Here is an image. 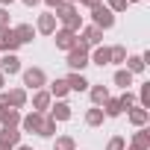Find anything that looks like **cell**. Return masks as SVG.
Instances as JSON below:
<instances>
[{
    "instance_id": "obj_1",
    "label": "cell",
    "mask_w": 150,
    "mask_h": 150,
    "mask_svg": "<svg viewBox=\"0 0 150 150\" xmlns=\"http://www.w3.org/2000/svg\"><path fill=\"white\" fill-rule=\"evenodd\" d=\"M53 15L62 24V30H68V33H80L83 30V15L77 12V3H62L59 9H53Z\"/></svg>"
},
{
    "instance_id": "obj_2",
    "label": "cell",
    "mask_w": 150,
    "mask_h": 150,
    "mask_svg": "<svg viewBox=\"0 0 150 150\" xmlns=\"http://www.w3.org/2000/svg\"><path fill=\"white\" fill-rule=\"evenodd\" d=\"M21 77H24L21 88H27V91H38V88L47 86V74L41 68H21Z\"/></svg>"
},
{
    "instance_id": "obj_3",
    "label": "cell",
    "mask_w": 150,
    "mask_h": 150,
    "mask_svg": "<svg viewBox=\"0 0 150 150\" xmlns=\"http://www.w3.org/2000/svg\"><path fill=\"white\" fill-rule=\"evenodd\" d=\"M88 53H91V50H88V47H83V44L77 41V47L68 50V59H65V62H68V68H71V71H77V74H83V71L91 65V62H88Z\"/></svg>"
},
{
    "instance_id": "obj_4",
    "label": "cell",
    "mask_w": 150,
    "mask_h": 150,
    "mask_svg": "<svg viewBox=\"0 0 150 150\" xmlns=\"http://www.w3.org/2000/svg\"><path fill=\"white\" fill-rule=\"evenodd\" d=\"M77 41H80L83 47H88V50H91V47H100V41H103V30H97L94 24H91V27H83V30L77 33Z\"/></svg>"
},
{
    "instance_id": "obj_5",
    "label": "cell",
    "mask_w": 150,
    "mask_h": 150,
    "mask_svg": "<svg viewBox=\"0 0 150 150\" xmlns=\"http://www.w3.org/2000/svg\"><path fill=\"white\" fill-rule=\"evenodd\" d=\"M91 21H94V27H97V30H112V27H115V15H112L103 3L91 9Z\"/></svg>"
},
{
    "instance_id": "obj_6",
    "label": "cell",
    "mask_w": 150,
    "mask_h": 150,
    "mask_svg": "<svg viewBox=\"0 0 150 150\" xmlns=\"http://www.w3.org/2000/svg\"><path fill=\"white\" fill-rule=\"evenodd\" d=\"M50 103H53V97H50V91H47V88H38V91H33V112H38V115H47Z\"/></svg>"
},
{
    "instance_id": "obj_7",
    "label": "cell",
    "mask_w": 150,
    "mask_h": 150,
    "mask_svg": "<svg viewBox=\"0 0 150 150\" xmlns=\"http://www.w3.org/2000/svg\"><path fill=\"white\" fill-rule=\"evenodd\" d=\"M0 74H3V77L21 74V59L15 53H3V56H0Z\"/></svg>"
},
{
    "instance_id": "obj_8",
    "label": "cell",
    "mask_w": 150,
    "mask_h": 150,
    "mask_svg": "<svg viewBox=\"0 0 150 150\" xmlns=\"http://www.w3.org/2000/svg\"><path fill=\"white\" fill-rule=\"evenodd\" d=\"M53 41H56V47L59 50H74V47H77V33H68V30H56L53 33Z\"/></svg>"
},
{
    "instance_id": "obj_9",
    "label": "cell",
    "mask_w": 150,
    "mask_h": 150,
    "mask_svg": "<svg viewBox=\"0 0 150 150\" xmlns=\"http://www.w3.org/2000/svg\"><path fill=\"white\" fill-rule=\"evenodd\" d=\"M56 15L53 12H44V15H38V21H35V33H41V35H53L56 33Z\"/></svg>"
},
{
    "instance_id": "obj_10",
    "label": "cell",
    "mask_w": 150,
    "mask_h": 150,
    "mask_svg": "<svg viewBox=\"0 0 150 150\" xmlns=\"http://www.w3.org/2000/svg\"><path fill=\"white\" fill-rule=\"evenodd\" d=\"M47 115H50V118L59 124V121H71V115H74V112H71V106H68L65 100H56V103H50Z\"/></svg>"
},
{
    "instance_id": "obj_11",
    "label": "cell",
    "mask_w": 150,
    "mask_h": 150,
    "mask_svg": "<svg viewBox=\"0 0 150 150\" xmlns=\"http://www.w3.org/2000/svg\"><path fill=\"white\" fill-rule=\"evenodd\" d=\"M127 118H129V124H132L135 129H141V127H147V124H150V112H147V109H141V106L127 109Z\"/></svg>"
},
{
    "instance_id": "obj_12",
    "label": "cell",
    "mask_w": 150,
    "mask_h": 150,
    "mask_svg": "<svg viewBox=\"0 0 150 150\" xmlns=\"http://www.w3.org/2000/svg\"><path fill=\"white\" fill-rule=\"evenodd\" d=\"M21 44H18V38H15V30L12 27H6V30H0V50L3 53H15Z\"/></svg>"
},
{
    "instance_id": "obj_13",
    "label": "cell",
    "mask_w": 150,
    "mask_h": 150,
    "mask_svg": "<svg viewBox=\"0 0 150 150\" xmlns=\"http://www.w3.org/2000/svg\"><path fill=\"white\" fill-rule=\"evenodd\" d=\"M65 83H68L71 91H88V86H91V83L83 77V74H77V71H71L68 77H65Z\"/></svg>"
},
{
    "instance_id": "obj_14",
    "label": "cell",
    "mask_w": 150,
    "mask_h": 150,
    "mask_svg": "<svg viewBox=\"0 0 150 150\" xmlns=\"http://www.w3.org/2000/svg\"><path fill=\"white\" fill-rule=\"evenodd\" d=\"M12 30H15L18 44H33V38H35V27H33V24H18V27H12Z\"/></svg>"
},
{
    "instance_id": "obj_15",
    "label": "cell",
    "mask_w": 150,
    "mask_h": 150,
    "mask_svg": "<svg viewBox=\"0 0 150 150\" xmlns=\"http://www.w3.org/2000/svg\"><path fill=\"white\" fill-rule=\"evenodd\" d=\"M41 118H44V115H38V112H30V115H24V118H21V127H18V129H24V132H35V135H38Z\"/></svg>"
},
{
    "instance_id": "obj_16",
    "label": "cell",
    "mask_w": 150,
    "mask_h": 150,
    "mask_svg": "<svg viewBox=\"0 0 150 150\" xmlns=\"http://www.w3.org/2000/svg\"><path fill=\"white\" fill-rule=\"evenodd\" d=\"M129 147H135V150H150V129H147V127L135 129V132H132V141H129Z\"/></svg>"
},
{
    "instance_id": "obj_17",
    "label": "cell",
    "mask_w": 150,
    "mask_h": 150,
    "mask_svg": "<svg viewBox=\"0 0 150 150\" xmlns=\"http://www.w3.org/2000/svg\"><path fill=\"white\" fill-rule=\"evenodd\" d=\"M88 62L91 65H97V68H106L109 65V47H91V53H88Z\"/></svg>"
},
{
    "instance_id": "obj_18",
    "label": "cell",
    "mask_w": 150,
    "mask_h": 150,
    "mask_svg": "<svg viewBox=\"0 0 150 150\" xmlns=\"http://www.w3.org/2000/svg\"><path fill=\"white\" fill-rule=\"evenodd\" d=\"M88 97H91V106H103L109 100V88L100 83V86H88Z\"/></svg>"
},
{
    "instance_id": "obj_19",
    "label": "cell",
    "mask_w": 150,
    "mask_h": 150,
    "mask_svg": "<svg viewBox=\"0 0 150 150\" xmlns=\"http://www.w3.org/2000/svg\"><path fill=\"white\" fill-rule=\"evenodd\" d=\"M6 97H9V106H12V109H24L27 100H30L27 88H12V91H6Z\"/></svg>"
},
{
    "instance_id": "obj_20",
    "label": "cell",
    "mask_w": 150,
    "mask_h": 150,
    "mask_svg": "<svg viewBox=\"0 0 150 150\" xmlns=\"http://www.w3.org/2000/svg\"><path fill=\"white\" fill-rule=\"evenodd\" d=\"M21 129L18 127H0V141H6V144H12V147H18L21 144Z\"/></svg>"
},
{
    "instance_id": "obj_21",
    "label": "cell",
    "mask_w": 150,
    "mask_h": 150,
    "mask_svg": "<svg viewBox=\"0 0 150 150\" xmlns=\"http://www.w3.org/2000/svg\"><path fill=\"white\" fill-rule=\"evenodd\" d=\"M47 86H50V88H47V91H50V97H56V100H65V97L71 94V88H68V83H65V80H53V83H47Z\"/></svg>"
},
{
    "instance_id": "obj_22",
    "label": "cell",
    "mask_w": 150,
    "mask_h": 150,
    "mask_svg": "<svg viewBox=\"0 0 150 150\" xmlns=\"http://www.w3.org/2000/svg\"><path fill=\"white\" fill-rule=\"evenodd\" d=\"M112 83L121 86L124 91H129V86H132V74H129L127 68H118V71H115V77H112Z\"/></svg>"
},
{
    "instance_id": "obj_23",
    "label": "cell",
    "mask_w": 150,
    "mask_h": 150,
    "mask_svg": "<svg viewBox=\"0 0 150 150\" xmlns=\"http://www.w3.org/2000/svg\"><path fill=\"white\" fill-rule=\"evenodd\" d=\"M103 121H106V115H103L100 106H91V109L86 112V124H88V127H103Z\"/></svg>"
},
{
    "instance_id": "obj_24",
    "label": "cell",
    "mask_w": 150,
    "mask_h": 150,
    "mask_svg": "<svg viewBox=\"0 0 150 150\" xmlns=\"http://www.w3.org/2000/svg\"><path fill=\"white\" fill-rule=\"evenodd\" d=\"M38 135H41V138H56V121H53L50 115H44V118H41Z\"/></svg>"
},
{
    "instance_id": "obj_25",
    "label": "cell",
    "mask_w": 150,
    "mask_h": 150,
    "mask_svg": "<svg viewBox=\"0 0 150 150\" xmlns=\"http://www.w3.org/2000/svg\"><path fill=\"white\" fill-rule=\"evenodd\" d=\"M0 127H21V112L9 106V109L3 112V118H0Z\"/></svg>"
},
{
    "instance_id": "obj_26",
    "label": "cell",
    "mask_w": 150,
    "mask_h": 150,
    "mask_svg": "<svg viewBox=\"0 0 150 150\" xmlns=\"http://www.w3.org/2000/svg\"><path fill=\"white\" fill-rule=\"evenodd\" d=\"M124 62H127V47L124 44L109 47V65H124Z\"/></svg>"
},
{
    "instance_id": "obj_27",
    "label": "cell",
    "mask_w": 150,
    "mask_h": 150,
    "mask_svg": "<svg viewBox=\"0 0 150 150\" xmlns=\"http://www.w3.org/2000/svg\"><path fill=\"white\" fill-rule=\"evenodd\" d=\"M100 109H103V115H106V118H118V115H124V109H121L118 97H109V100H106Z\"/></svg>"
},
{
    "instance_id": "obj_28",
    "label": "cell",
    "mask_w": 150,
    "mask_h": 150,
    "mask_svg": "<svg viewBox=\"0 0 150 150\" xmlns=\"http://www.w3.org/2000/svg\"><path fill=\"white\" fill-rule=\"evenodd\" d=\"M124 65H127V71L132 74V77H135V74H144V68H147L141 56H127V62H124Z\"/></svg>"
},
{
    "instance_id": "obj_29",
    "label": "cell",
    "mask_w": 150,
    "mask_h": 150,
    "mask_svg": "<svg viewBox=\"0 0 150 150\" xmlns=\"http://www.w3.org/2000/svg\"><path fill=\"white\" fill-rule=\"evenodd\" d=\"M53 150H77V141H74L71 135H56V144Z\"/></svg>"
},
{
    "instance_id": "obj_30",
    "label": "cell",
    "mask_w": 150,
    "mask_h": 150,
    "mask_svg": "<svg viewBox=\"0 0 150 150\" xmlns=\"http://www.w3.org/2000/svg\"><path fill=\"white\" fill-rule=\"evenodd\" d=\"M138 106L150 112V83H144V86H141V91H138Z\"/></svg>"
},
{
    "instance_id": "obj_31",
    "label": "cell",
    "mask_w": 150,
    "mask_h": 150,
    "mask_svg": "<svg viewBox=\"0 0 150 150\" xmlns=\"http://www.w3.org/2000/svg\"><path fill=\"white\" fill-rule=\"evenodd\" d=\"M127 6H129L127 0H109V3H106V9H109L112 15H118V12H127Z\"/></svg>"
},
{
    "instance_id": "obj_32",
    "label": "cell",
    "mask_w": 150,
    "mask_h": 150,
    "mask_svg": "<svg viewBox=\"0 0 150 150\" xmlns=\"http://www.w3.org/2000/svg\"><path fill=\"white\" fill-rule=\"evenodd\" d=\"M118 103H121V109H132V106H135V94H132V91H124V94L118 97Z\"/></svg>"
},
{
    "instance_id": "obj_33",
    "label": "cell",
    "mask_w": 150,
    "mask_h": 150,
    "mask_svg": "<svg viewBox=\"0 0 150 150\" xmlns=\"http://www.w3.org/2000/svg\"><path fill=\"white\" fill-rule=\"evenodd\" d=\"M106 150H127L124 135H112V138H109V144H106Z\"/></svg>"
},
{
    "instance_id": "obj_34",
    "label": "cell",
    "mask_w": 150,
    "mask_h": 150,
    "mask_svg": "<svg viewBox=\"0 0 150 150\" xmlns=\"http://www.w3.org/2000/svg\"><path fill=\"white\" fill-rule=\"evenodd\" d=\"M6 27H9V9L0 6V30H6Z\"/></svg>"
},
{
    "instance_id": "obj_35",
    "label": "cell",
    "mask_w": 150,
    "mask_h": 150,
    "mask_svg": "<svg viewBox=\"0 0 150 150\" xmlns=\"http://www.w3.org/2000/svg\"><path fill=\"white\" fill-rule=\"evenodd\" d=\"M6 109H9V97H6V91H0V118H3Z\"/></svg>"
},
{
    "instance_id": "obj_36",
    "label": "cell",
    "mask_w": 150,
    "mask_h": 150,
    "mask_svg": "<svg viewBox=\"0 0 150 150\" xmlns=\"http://www.w3.org/2000/svg\"><path fill=\"white\" fill-rule=\"evenodd\" d=\"M77 3H83L86 9H94V6H100V3H103V0H77Z\"/></svg>"
},
{
    "instance_id": "obj_37",
    "label": "cell",
    "mask_w": 150,
    "mask_h": 150,
    "mask_svg": "<svg viewBox=\"0 0 150 150\" xmlns=\"http://www.w3.org/2000/svg\"><path fill=\"white\" fill-rule=\"evenodd\" d=\"M41 3H47V9H50V12H53V9H59V6H62V3H65V0H41Z\"/></svg>"
},
{
    "instance_id": "obj_38",
    "label": "cell",
    "mask_w": 150,
    "mask_h": 150,
    "mask_svg": "<svg viewBox=\"0 0 150 150\" xmlns=\"http://www.w3.org/2000/svg\"><path fill=\"white\" fill-rule=\"evenodd\" d=\"M21 3H24V6H38L41 0H21Z\"/></svg>"
},
{
    "instance_id": "obj_39",
    "label": "cell",
    "mask_w": 150,
    "mask_h": 150,
    "mask_svg": "<svg viewBox=\"0 0 150 150\" xmlns=\"http://www.w3.org/2000/svg\"><path fill=\"white\" fill-rule=\"evenodd\" d=\"M0 150H15L12 144H6V141H0Z\"/></svg>"
},
{
    "instance_id": "obj_40",
    "label": "cell",
    "mask_w": 150,
    "mask_h": 150,
    "mask_svg": "<svg viewBox=\"0 0 150 150\" xmlns=\"http://www.w3.org/2000/svg\"><path fill=\"white\" fill-rule=\"evenodd\" d=\"M6 88V77H3V74H0V91H3Z\"/></svg>"
},
{
    "instance_id": "obj_41",
    "label": "cell",
    "mask_w": 150,
    "mask_h": 150,
    "mask_svg": "<svg viewBox=\"0 0 150 150\" xmlns=\"http://www.w3.org/2000/svg\"><path fill=\"white\" fill-rule=\"evenodd\" d=\"M12 3H15V0H0V6H3V9H6V6H12Z\"/></svg>"
},
{
    "instance_id": "obj_42",
    "label": "cell",
    "mask_w": 150,
    "mask_h": 150,
    "mask_svg": "<svg viewBox=\"0 0 150 150\" xmlns=\"http://www.w3.org/2000/svg\"><path fill=\"white\" fill-rule=\"evenodd\" d=\"M15 150H33V147H30V144H18Z\"/></svg>"
},
{
    "instance_id": "obj_43",
    "label": "cell",
    "mask_w": 150,
    "mask_h": 150,
    "mask_svg": "<svg viewBox=\"0 0 150 150\" xmlns=\"http://www.w3.org/2000/svg\"><path fill=\"white\" fill-rule=\"evenodd\" d=\"M127 3H141V0H127Z\"/></svg>"
},
{
    "instance_id": "obj_44",
    "label": "cell",
    "mask_w": 150,
    "mask_h": 150,
    "mask_svg": "<svg viewBox=\"0 0 150 150\" xmlns=\"http://www.w3.org/2000/svg\"><path fill=\"white\" fill-rule=\"evenodd\" d=\"M65 3H77V0H65Z\"/></svg>"
},
{
    "instance_id": "obj_45",
    "label": "cell",
    "mask_w": 150,
    "mask_h": 150,
    "mask_svg": "<svg viewBox=\"0 0 150 150\" xmlns=\"http://www.w3.org/2000/svg\"><path fill=\"white\" fill-rule=\"evenodd\" d=\"M127 150H135V147H127Z\"/></svg>"
}]
</instances>
